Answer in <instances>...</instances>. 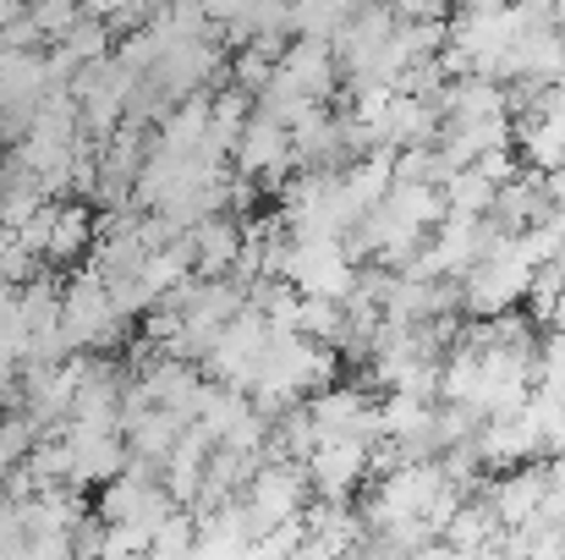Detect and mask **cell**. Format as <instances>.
I'll return each mask as SVG.
<instances>
[{"instance_id":"9a60e30c","label":"cell","mask_w":565,"mask_h":560,"mask_svg":"<svg viewBox=\"0 0 565 560\" xmlns=\"http://www.w3.org/2000/svg\"><path fill=\"white\" fill-rule=\"evenodd\" d=\"M439 198H445V214H472V220H489V209H494V187L483 182L472 166H467V171H450V177L439 182Z\"/></svg>"},{"instance_id":"5b68a950","label":"cell","mask_w":565,"mask_h":560,"mask_svg":"<svg viewBox=\"0 0 565 560\" xmlns=\"http://www.w3.org/2000/svg\"><path fill=\"white\" fill-rule=\"evenodd\" d=\"M116 330H121V319H116V308H110V286H105L94 270H83V275L61 292V341H66V352L105 347V341H116Z\"/></svg>"},{"instance_id":"ffe728a7","label":"cell","mask_w":565,"mask_h":560,"mask_svg":"<svg viewBox=\"0 0 565 560\" xmlns=\"http://www.w3.org/2000/svg\"><path fill=\"white\" fill-rule=\"evenodd\" d=\"M555 28H561V44H565V6L555 11Z\"/></svg>"},{"instance_id":"9c48e42d","label":"cell","mask_w":565,"mask_h":560,"mask_svg":"<svg viewBox=\"0 0 565 560\" xmlns=\"http://www.w3.org/2000/svg\"><path fill=\"white\" fill-rule=\"evenodd\" d=\"M182 247H188L192 275H203V281H225V270L242 264V225L225 220V214H214V220H203V225L182 231Z\"/></svg>"},{"instance_id":"8fae6325","label":"cell","mask_w":565,"mask_h":560,"mask_svg":"<svg viewBox=\"0 0 565 560\" xmlns=\"http://www.w3.org/2000/svg\"><path fill=\"white\" fill-rule=\"evenodd\" d=\"M478 462L483 467H500V473H511V467H522V462H539V434H533V423L516 412V418H494V423H478Z\"/></svg>"},{"instance_id":"ac0fdd59","label":"cell","mask_w":565,"mask_h":560,"mask_svg":"<svg viewBox=\"0 0 565 560\" xmlns=\"http://www.w3.org/2000/svg\"><path fill=\"white\" fill-rule=\"evenodd\" d=\"M544 198H550V209H555V214H565V171L544 177Z\"/></svg>"},{"instance_id":"277c9868","label":"cell","mask_w":565,"mask_h":560,"mask_svg":"<svg viewBox=\"0 0 565 560\" xmlns=\"http://www.w3.org/2000/svg\"><path fill=\"white\" fill-rule=\"evenodd\" d=\"M269 347H275V330L253 314V308H242L214 341H209V369H214V379L225 384V390H253V379L264 373V363H269Z\"/></svg>"},{"instance_id":"d6986e66","label":"cell","mask_w":565,"mask_h":560,"mask_svg":"<svg viewBox=\"0 0 565 560\" xmlns=\"http://www.w3.org/2000/svg\"><path fill=\"white\" fill-rule=\"evenodd\" d=\"M544 110H550V116H565V72L544 88Z\"/></svg>"},{"instance_id":"30bf717a","label":"cell","mask_w":565,"mask_h":560,"mask_svg":"<svg viewBox=\"0 0 565 560\" xmlns=\"http://www.w3.org/2000/svg\"><path fill=\"white\" fill-rule=\"evenodd\" d=\"M275 77H286V83H291V88H297L302 99L324 105V94L335 88L341 66H335V50L297 39V44H286V50H280V61H275Z\"/></svg>"},{"instance_id":"e0dca14e","label":"cell","mask_w":565,"mask_h":560,"mask_svg":"<svg viewBox=\"0 0 565 560\" xmlns=\"http://www.w3.org/2000/svg\"><path fill=\"white\" fill-rule=\"evenodd\" d=\"M472 171L500 192V187H511L516 177H522V160H516V149H489V155H478V160H472Z\"/></svg>"},{"instance_id":"ba28073f","label":"cell","mask_w":565,"mask_h":560,"mask_svg":"<svg viewBox=\"0 0 565 560\" xmlns=\"http://www.w3.org/2000/svg\"><path fill=\"white\" fill-rule=\"evenodd\" d=\"M236 166H242V177L280 182L291 171V138H286V127L269 121L264 110H253L247 127H242V138H236Z\"/></svg>"},{"instance_id":"7a4b0ae2","label":"cell","mask_w":565,"mask_h":560,"mask_svg":"<svg viewBox=\"0 0 565 560\" xmlns=\"http://www.w3.org/2000/svg\"><path fill=\"white\" fill-rule=\"evenodd\" d=\"M308 478H302V467L297 462H264L253 478H247V489H242V517H247V528H253V539H264V533H280V528H291V522H302L308 517Z\"/></svg>"},{"instance_id":"4fadbf2b","label":"cell","mask_w":565,"mask_h":560,"mask_svg":"<svg viewBox=\"0 0 565 560\" xmlns=\"http://www.w3.org/2000/svg\"><path fill=\"white\" fill-rule=\"evenodd\" d=\"M494 220V231L500 236H516V231H527V225H539V220H550L555 209H550V198H544V177H533V171H522L511 187H500L494 192V209H489Z\"/></svg>"},{"instance_id":"8992f818","label":"cell","mask_w":565,"mask_h":560,"mask_svg":"<svg viewBox=\"0 0 565 560\" xmlns=\"http://www.w3.org/2000/svg\"><path fill=\"white\" fill-rule=\"evenodd\" d=\"M550 489H555V467H550V462H522V467L500 473V478L489 484L483 500H489L500 533H516V528L544 522V511H550Z\"/></svg>"},{"instance_id":"5bb4252c","label":"cell","mask_w":565,"mask_h":560,"mask_svg":"<svg viewBox=\"0 0 565 560\" xmlns=\"http://www.w3.org/2000/svg\"><path fill=\"white\" fill-rule=\"evenodd\" d=\"M494 539H500V522H494L489 500H461L456 517H450L445 533H439V545H450L456 556H478V550H489Z\"/></svg>"},{"instance_id":"3957f363","label":"cell","mask_w":565,"mask_h":560,"mask_svg":"<svg viewBox=\"0 0 565 560\" xmlns=\"http://www.w3.org/2000/svg\"><path fill=\"white\" fill-rule=\"evenodd\" d=\"M358 275H363V270L352 264L347 242H291L286 270H280V281H286L302 303H335V308L352 297Z\"/></svg>"},{"instance_id":"6da1fadb","label":"cell","mask_w":565,"mask_h":560,"mask_svg":"<svg viewBox=\"0 0 565 560\" xmlns=\"http://www.w3.org/2000/svg\"><path fill=\"white\" fill-rule=\"evenodd\" d=\"M527 292H533V270L522 264V253H516L511 236H500L494 253H489L483 264H472V270L456 281V303H461L478 325H483V319L516 314V308L527 303Z\"/></svg>"},{"instance_id":"7c38bea8","label":"cell","mask_w":565,"mask_h":560,"mask_svg":"<svg viewBox=\"0 0 565 560\" xmlns=\"http://www.w3.org/2000/svg\"><path fill=\"white\" fill-rule=\"evenodd\" d=\"M511 138H516V160H522L533 177H555V171H565V116L539 110V116L516 121Z\"/></svg>"},{"instance_id":"2e32d148","label":"cell","mask_w":565,"mask_h":560,"mask_svg":"<svg viewBox=\"0 0 565 560\" xmlns=\"http://www.w3.org/2000/svg\"><path fill=\"white\" fill-rule=\"evenodd\" d=\"M533 390L565 406V330H550V336L539 341V384H533Z\"/></svg>"},{"instance_id":"52a82bcc","label":"cell","mask_w":565,"mask_h":560,"mask_svg":"<svg viewBox=\"0 0 565 560\" xmlns=\"http://www.w3.org/2000/svg\"><path fill=\"white\" fill-rule=\"evenodd\" d=\"M369 473H374V445H363V440H319V445L308 451V462H302L308 489H313L319 500H330V506H347L352 489H358Z\"/></svg>"},{"instance_id":"44dd1931","label":"cell","mask_w":565,"mask_h":560,"mask_svg":"<svg viewBox=\"0 0 565 560\" xmlns=\"http://www.w3.org/2000/svg\"><path fill=\"white\" fill-rule=\"evenodd\" d=\"M561 270H565V242H561Z\"/></svg>"}]
</instances>
